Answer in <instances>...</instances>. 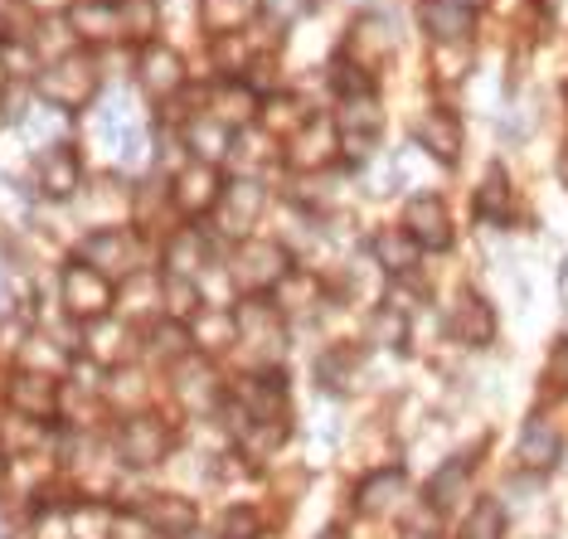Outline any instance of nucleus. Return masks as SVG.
<instances>
[{
    "label": "nucleus",
    "instance_id": "nucleus-21",
    "mask_svg": "<svg viewBox=\"0 0 568 539\" xmlns=\"http://www.w3.org/2000/svg\"><path fill=\"white\" fill-rule=\"evenodd\" d=\"M462 6H471V0H462Z\"/></svg>",
    "mask_w": 568,
    "mask_h": 539
},
{
    "label": "nucleus",
    "instance_id": "nucleus-22",
    "mask_svg": "<svg viewBox=\"0 0 568 539\" xmlns=\"http://www.w3.org/2000/svg\"><path fill=\"white\" fill-rule=\"evenodd\" d=\"M0 73H6V69H0Z\"/></svg>",
    "mask_w": 568,
    "mask_h": 539
},
{
    "label": "nucleus",
    "instance_id": "nucleus-7",
    "mask_svg": "<svg viewBox=\"0 0 568 539\" xmlns=\"http://www.w3.org/2000/svg\"><path fill=\"white\" fill-rule=\"evenodd\" d=\"M462 496H467V461H447V467L428 481V506L443 516V510H452Z\"/></svg>",
    "mask_w": 568,
    "mask_h": 539
},
{
    "label": "nucleus",
    "instance_id": "nucleus-8",
    "mask_svg": "<svg viewBox=\"0 0 568 539\" xmlns=\"http://www.w3.org/2000/svg\"><path fill=\"white\" fill-rule=\"evenodd\" d=\"M69 302L79 306L83 316H98L102 306H108V282L98 273H88V267H73L69 273Z\"/></svg>",
    "mask_w": 568,
    "mask_h": 539
},
{
    "label": "nucleus",
    "instance_id": "nucleus-10",
    "mask_svg": "<svg viewBox=\"0 0 568 539\" xmlns=\"http://www.w3.org/2000/svg\"><path fill=\"white\" fill-rule=\"evenodd\" d=\"M161 452H165V433L151 418H136L132 428H126V457L132 461H156Z\"/></svg>",
    "mask_w": 568,
    "mask_h": 539
},
{
    "label": "nucleus",
    "instance_id": "nucleus-12",
    "mask_svg": "<svg viewBox=\"0 0 568 539\" xmlns=\"http://www.w3.org/2000/svg\"><path fill=\"white\" fill-rule=\"evenodd\" d=\"M379 258L389 273H408L413 263H418V243H413V234L404 228V234H384L379 238Z\"/></svg>",
    "mask_w": 568,
    "mask_h": 539
},
{
    "label": "nucleus",
    "instance_id": "nucleus-18",
    "mask_svg": "<svg viewBox=\"0 0 568 539\" xmlns=\"http://www.w3.org/2000/svg\"><path fill=\"white\" fill-rule=\"evenodd\" d=\"M549 379L559 384V389H568V340L554 345V355H549Z\"/></svg>",
    "mask_w": 568,
    "mask_h": 539
},
{
    "label": "nucleus",
    "instance_id": "nucleus-19",
    "mask_svg": "<svg viewBox=\"0 0 568 539\" xmlns=\"http://www.w3.org/2000/svg\"><path fill=\"white\" fill-rule=\"evenodd\" d=\"M312 0H267V10H273L277 20H287V16H296V10H306Z\"/></svg>",
    "mask_w": 568,
    "mask_h": 539
},
{
    "label": "nucleus",
    "instance_id": "nucleus-13",
    "mask_svg": "<svg viewBox=\"0 0 568 539\" xmlns=\"http://www.w3.org/2000/svg\"><path fill=\"white\" fill-rule=\"evenodd\" d=\"M398 491H404V471H379V477L359 491V500H365V510H384V506H394Z\"/></svg>",
    "mask_w": 568,
    "mask_h": 539
},
{
    "label": "nucleus",
    "instance_id": "nucleus-17",
    "mask_svg": "<svg viewBox=\"0 0 568 539\" xmlns=\"http://www.w3.org/2000/svg\"><path fill=\"white\" fill-rule=\"evenodd\" d=\"M88 258H108V263H126V243L118 234H98L88 243Z\"/></svg>",
    "mask_w": 568,
    "mask_h": 539
},
{
    "label": "nucleus",
    "instance_id": "nucleus-5",
    "mask_svg": "<svg viewBox=\"0 0 568 539\" xmlns=\"http://www.w3.org/2000/svg\"><path fill=\"white\" fill-rule=\"evenodd\" d=\"M40 185H44V195H73V185H79V161H73V151L69 146H49V156H40Z\"/></svg>",
    "mask_w": 568,
    "mask_h": 539
},
{
    "label": "nucleus",
    "instance_id": "nucleus-3",
    "mask_svg": "<svg viewBox=\"0 0 568 539\" xmlns=\"http://www.w3.org/2000/svg\"><path fill=\"white\" fill-rule=\"evenodd\" d=\"M413 136H418V146L428 151V156H437L443 165H452V161L462 156V122L452 118L447 108L428 112V118L418 122V132H413Z\"/></svg>",
    "mask_w": 568,
    "mask_h": 539
},
{
    "label": "nucleus",
    "instance_id": "nucleus-2",
    "mask_svg": "<svg viewBox=\"0 0 568 539\" xmlns=\"http://www.w3.org/2000/svg\"><path fill=\"white\" fill-rule=\"evenodd\" d=\"M471 6H462V0H423V30L433 34L437 44H462L471 34Z\"/></svg>",
    "mask_w": 568,
    "mask_h": 539
},
{
    "label": "nucleus",
    "instance_id": "nucleus-16",
    "mask_svg": "<svg viewBox=\"0 0 568 539\" xmlns=\"http://www.w3.org/2000/svg\"><path fill=\"white\" fill-rule=\"evenodd\" d=\"M229 20H243V0H204V24L224 30Z\"/></svg>",
    "mask_w": 568,
    "mask_h": 539
},
{
    "label": "nucleus",
    "instance_id": "nucleus-20",
    "mask_svg": "<svg viewBox=\"0 0 568 539\" xmlns=\"http://www.w3.org/2000/svg\"><path fill=\"white\" fill-rule=\"evenodd\" d=\"M559 175H564V185H568V156H564V165H559Z\"/></svg>",
    "mask_w": 568,
    "mask_h": 539
},
{
    "label": "nucleus",
    "instance_id": "nucleus-6",
    "mask_svg": "<svg viewBox=\"0 0 568 539\" xmlns=\"http://www.w3.org/2000/svg\"><path fill=\"white\" fill-rule=\"evenodd\" d=\"M559 452H564V443H559V433L549 428V423H529V428L520 433V461L529 471H549L554 461H559Z\"/></svg>",
    "mask_w": 568,
    "mask_h": 539
},
{
    "label": "nucleus",
    "instance_id": "nucleus-1",
    "mask_svg": "<svg viewBox=\"0 0 568 539\" xmlns=\"http://www.w3.org/2000/svg\"><path fill=\"white\" fill-rule=\"evenodd\" d=\"M408 234L418 248H447L452 243V220L437 195H413L408 200Z\"/></svg>",
    "mask_w": 568,
    "mask_h": 539
},
{
    "label": "nucleus",
    "instance_id": "nucleus-14",
    "mask_svg": "<svg viewBox=\"0 0 568 539\" xmlns=\"http://www.w3.org/2000/svg\"><path fill=\"white\" fill-rule=\"evenodd\" d=\"M190 146H200V156L214 161L219 151H229V132L224 126H214V122H195L190 126Z\"/></svg>",
    "mask_w": 568,
    "mask_h": 539
},
{
    "label": "nucleus",
    "instance_id": "nucleus-9",
    "mask_svg": "<svg viewBox=\"0 0 568 539\" xmlns=\"http://www.w3.org/2000/svg\"><path fill=\"white\" fill-rule=\"evenodd\" d=\"M506 204H510V180H506V171H486L481 190H476V214L496 224V220H506Z\"/></svg>",
    "mask_w": 568,
    "mask_h": 539
},
{
    "label": "nucleus",
    "instance_id": "nucleus-15",
    "mask_svg": "<svg viewBox=\"0 0 568 539\" xmlns=\"http://www.w3.org/2000/svg\"><path fill=\"white\" fill-rule=\"evenodd\" d=\"M156 54V73H146L151 93H171V88L180 83V59L171 54V49H151Z\"/></svg>",
    "mask_w": 568,
    "mask_h": 539
},
{
    "label": "nucleus",
    "instance_id": "nucleus-4",
    "mask_svg": "<svg viewBox=\"0 0 568 539\" xmlns=\"http://www.w3.org/2000/svg\"><path fill=\"white\" fill-rule=\"evenodd\" d=\"M452 330H457L467 345H486L490 336H496V312H490L476 292H462L457 312H452Z\"/></svg>",
    "mask_w": 568,
    "mask_h": 539
},
{
    "label": "nucleus",
    "instance_id": "nucleus-11",
    "mask_svg": "<svg viewBox=\"0 0 568 539\" xmlns=\"http://www.w3.org/2000/svg\"><path fill=\"white\" fill-rule=\"evenodd\" d=\"M500 530H506V510H500V500H481V506L467 516L462 539H500Z\"/></svg>",
    "mask_w": 568,
    "mask_h": 539
}]
</instances>
